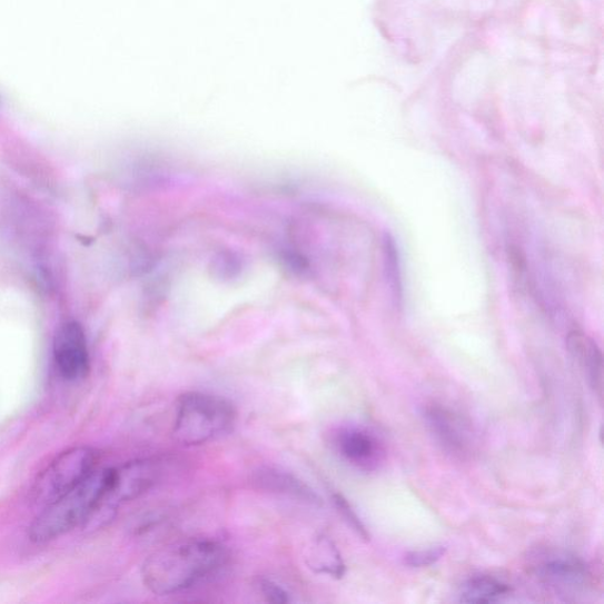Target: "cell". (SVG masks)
I'll return each mask as SVG.
<instances>
[{
    "label": "cell",
    "instance_id": "cell-13",
    "mask_svg": "<svg viewBox=\"0 0 604 604\" xmlns=\"http://www.w3.org/2000/svg\"><path fill=\"white\" fill-rule=\"evenodd\" d=\"M512 592L509 584L494 576H475L467 580L462 587L461 601L464 603H493L508 596Z\"/></svg>",
    "mask_w": 604,
    "mask_h": 604
},
{
    "label": "cell",
    "instance_id": "cell-16",
    "mask_svg": "<svg viewBox=\"0 0 604 604\" xmlns=\"http://www.w3.org/2000/svg\"><path fill=\"white\" fill-rule=\"evenodd\" d=\"M256 587L269 603L286 604L291 601L289 593L275 580L265 576L258 577Z\"/></svg>",
    "mask_w": 604,
    "mask_h": 604
},
{
    "label": "cell",
    "instance_id": "cell-12",
    "mask_svg": "<svg viewBox=\"0 0 604 604\" xmlns=\"http://www.w3.org/2000/svg\"><path fill=\"white\" fill-rule=\"evenodd\" d=\"M306 564L316 574L341 578L345 574V563L335 543L325 536H318L308 544Z\"/></svg>",
    "mask_w": 604,
    "mask_h": 604
},
{
    "label": "cell",
    "instance_id": "cell-1",
    "mask_svg": "<svg viewBox=\"0 0 604 604\" xmlns=\"http://www.w3.org/2000/svg\"><path fill=\"white\" fill-rule=\"evenodd\" d=\"M226 561L227 552L219 542L188 539L150 555L142 567V580L155 595L179 594L216 574Z\"/></svg>",
    "mask_w": 604,
    "mask_h": 604
},
{
    "label": "cell",
    "instance_id": "cell-2",
    "mask_svg": "<svg viewBox=\"0 0 604 604\" xmlns=\"http://www.w3.org/2000/svg\"><path fill=\"white\" fill-rule=\"evenodd\" d=\"M110 473L111 469H96L72 491L46 505L31 524L30 539L36 544L48 543L86 524L106 492Z\"/></svg>",
    "mask_w": 604,
    "mask_h": 604
},
{
    "label": "cell",
    "instance_id": "cell-5",
    "mask_svg": "<svg viewBox=\"0 0 604 604\" xmlns=\"http://www.w3.org/2000/svg\"><path fill=\"white\" fill-rule=\"evenodd\" d=\"M158 476V464L149 459L133 461L111 469L106 492L86 523L93 527L106 524L122 504L147 493Z\"/></svg>",
    "mask_w": 604,
    "mask_h": 604
},
{
    "label": "cell",
    "instance_id": "cell-10",
    "mask_svg": "<svg viewBox=\"0 0 604 604\" xmlns=\"http://www.w3.org/2000/svg\"><path fill=\"white\" fill-rule=\"evenodd\" d=\"M257 489L309 504L320 505L321 498L308 484L294 474L275 466H263L251 475Z\"/></svg>",
    "mask_w": 604,
    "mask_h": 604
},
{
    "label": "cell",
    "instance_id": "cell-11",
    "mask_svg": "<svg viewBox=\"0 0 604 604\" xmlns=\"http://www.w3.org/2000/svg\"><path fill=\"white\" fill-rule=\"evenodd\" d=\"M567 347L584 375L587 376L596 395L602 398L603 357L597 344L580 330H573L567 338Z\"/></svg>",
    "mask_w": 604,
    "mask_h": 604
},
{
    "label": "cell",
    "instance_id": "cell-6",
    "mask_svg": "<svg viewBox=\"0 0 604 604\" xmlns=\"http://www.w3.org/2000/svg\"><path fill=\"white\" fill-rule=\"evenodd\" d=\"M533 572L545 586L563 595L586 591L592 577L586 563L564 552L541 554L535 560Z\"/></svg>",
    "mask_w": 604,
    "mask_h": 604
},
{
    "label": "cell",
    "instance_id": "cell-8",
    "mask_svg": "<svg viewBox=\"0 0 604 604\" xmlns=\"http://www.w3.org/2000/svg\"><path fill=\"white\" fill-rule=\"evenodd\" d=\"M333 445L339 456L363 472H375L385 457L380 440L366 428L343 426L333 436Z\"/></svg>",
    "mask_w": 604,
    "mask_h": 604
},
{
    "label": "cell",
    "instance_id": "cell-3",
    "mask_svg": "<svg viewBox=\"0 0 604 604\" xmlns=\"http://www.w3.org/2000/svg\"><path fill=\"white\" fill-rule=\"evenodd\" d=\"M237 417L236 407L224 397L186 393L177 404L172 434L184 445H202L230 433Z\"/></svg>",
    "mask_w": 604,
    "mask_h": 604
},
{
    "label": "cell",
    "instance_id": "cell-14",
    "mask_svg": "<svg viewBox=\"0 0 604 604\" xmlns=\"http://www.w3.org/2000/svg\"><path fill=\"white\" fill-rule=\"evenodd\" d=\"M385 276L397 305L403 303V279L399 251L392 234L385 232L383 241Z\"/></svg>",
    "mask_w": 604,
    "mask_h": 604
},
{
    "label": "cell",
    "instance_id": "cell-9",
    "mask_svg": "<svg viewBox=\"0 0 604 604\" xmlns=\"http://www.w3.org/2000/svg\"><path fill=\"white\" fill-rule=\"evenodd\" d=\"M425 422L444 450L465 458L472 450V433L463 419L443 405L425 406Z\"/></svg>",
    "mask_w": 604,
    "mask_h": 604
},
{
    "label": "cell",
    "instance_id": "cell-4",
    "mask_svg": "<svg viewBox=\"0 0 604 604\" xmlns=\"http://www.w3.org/2000/svg\"><path fill=\"white\" fill-rule=\"evenodd\" d=\"M99 458L90 446H75L62 453L34 482V501L46 506L72 491L97 469Z\"/></svg>",
    "mask_w": 604,
    "mask_h": 604
},
{
    "label": "cell",
    "instance_id": "cell-17",
    "mask_svg": "<svg viewBox=\"0 0 604 604\" xmlns=\"http://www.w3.org/2000/svg\"><path fill=\"white\" fill-rule=\"evenodd\" d=\"M445 547H434L407 553L404 563L410 568H426L433 566L445 555Z\"/></svg>",
    "mask_w": 604,
    "mask_h": 604
},
{
    "label": "cell",
    "instance_id": "cell-15",
    "mask_svg": "<svg viewBox=\"0 0 604 604\" xmlns=\"http://www.w3.org/2000/svg\"><path fill=\"white\" fill-rule=\"evenodd\" d=\"M333 501L336 505L338 513L348 524V527L356 532V534L363 539H369V534L365 527V524L354 511L353 505H350L347 499L340 494H335Z\"/></svg>",
    "mask_w": 604,
    "mask_h": 604
},
{
    "label": "cell",
    "instance_id": "cell-7",
    "mask_svg": "<svg viewBox=\"0 0 604 604\" xmlns=\"http://www.w3.org/2000/svg\"><path fill=\"white\" fill-rule=\"evenodd\" d=\"M53 359L58 373L68 382L88 376L90 356L85 329L80 323L68 321L57 329Z\"/></svg>",
    "mask_w": 604,
    "mask_h": 604
}]
</instances>
